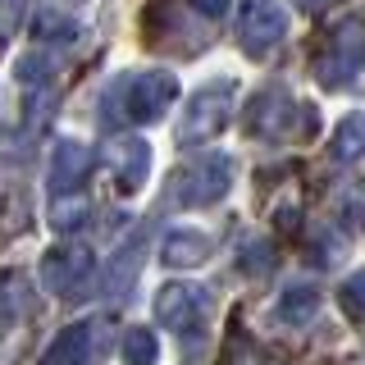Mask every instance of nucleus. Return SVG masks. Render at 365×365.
<instances>
[{"label": "nucleus", "instance_id": "9", "mask_svg": "<svg viewBox=\"0 0 365 365\" xmlns=\"http://www.w3.org/2000/svg\"><path fill=\"white\" fill-rule=\"evenodd\" d=\"M101 165L110 169L114 187L128 197V192H137L146 182V169H151V146H146L142 137H133V133L110 137V142L101 146Z\"/></svg>", "mask_w": 365, "mask_h": 365}, {"label": "nucleus", "instance_id": "13", "mask_svg": "<svg viewBox=\"0 0 365 365\" xmlns=\"http://www.w3.org/2000/svg\"><path fill=\"white\" fill-rule=\"evenodd\" d=\"M142 256H146L142 237H128V242L119 247V256H114V260H110V269H106V292H110V297H123V292H128L133 274L142 269Z\"/></svg>", "mask_w": 365, "mask_h": 365}, {"label": "nucleus", "instance_id": "20", "mask_svg": "<svg viewBox=\"0 0 365 365\" xmlns=\"http://www.w3.org/2000/svg\"><path fill=\"white\" fill-rule=\"evenodd\" d=\"M14 73H19L23 87H41V83H51V78H55V60L46 51H32V55H23V60H19Z\"/></svg>", "mask_w": 365, "mask_h": 365}, {"label": "nucleus", "instance_id": "17", "mask_svg": "<svg viewBox=\"0 0 365 365\" xmlns=\"http://www.w3.org/2000/svg\"><path fill=\"white\" fill-rule=\"evenodd\" d=\"M32 37H37L41 46H64V41L78 37V23L64 19V14H55V9H46V14L32 19Z\"/></svg>", "mask_w": 365, "mask_h": 365}, {"label": "nucleus", "instance_id": "10", "mask_svg": "<svg viewBox=\"0 0 365 365\" xmlns=\"http://www.w3.org/2000/svg\"><path fill=\"white\" fill-rule=\"evenodd\" d=\"M87 169H91V151L73 137L55 142L51 151V197H64V192H83L87 182Z\"/></svg>", "mask_w": 365, "mask_h": 365}, {"label": "nucleus", "instance_id": "21", "mask_svg": "<svg viewBox=\"0 0 365 365\" xmlns=\"http://www.w3.org/2000/svg\"><path fill=\"white\" fill-rule=\"evenodd\" d=\"M338 302H342V311H347L351 319H365V269H361V274H351V279L342 283Z\"/></svg>", "mask_w": 365, "mask_h": 365}, {"label": "nucleus", "instance_id": "15", "mask_svg": "<svg viewBox=\"0 0 365 365\" xmlns=\"http://www.w3.org/2000/svg\"><path fill=\"white\" fill-rule=\"evenodd\" d=\"M319 311V292L315 288H288L274 302V319H283V324H306Z\"/></svg>", "mask_w": 365, "mask_h": 365}, {"label": "nucleus", "instance_id": "5", "mask_svg": "<svg viewBox=\"0 0 365 365\" xmlns=\"http://www.w3.org/2000/svg\"><path fill=\"white\" fill-rule=\"evenodd\" d=\"M233 83L228 78H215V83H205L197 96L187 101V110H182L178 119V146H201L210 142L215 133H224L228 114H233Z\"/></svg>", "mask_w": 365, "mask_h": 365}, {"label": "nucleus", "instance_id": "22", "mask_svg": "<svg viewBox=\"0 0 365 365\" xmlns=\"http://www.w3.org/2000/svg\"><path fill=\"white\" fill-rule=\"evenodd\" d=\"M342 224H347L351 233H361V228H365V182H356V187L342 197Z\"/></svg>", "mask_w": 365, "mask_h": 365}, {"label": "nucleus", "instance_id": "16", "mask_svg": "<svg viewBox=\"0 0 365 365\" xmlns=\"http://www.w3.org/2000/svg\"><path fill=\"white\" fill-rule=\"evenodd\" d=\"M91 215V201L83 192H64V197H51V224L60 228V233H73V228H83Z\"/></svg>", "mask_w": 365, "mask_h": 365}, {"label": "nucleus", "instance_id": "1", "mask_svg": "<svg viewBox=\"0 0 365 365\" xmlns=\"http://www.w3.org/2000/svg\"><path fill=\"white\" fill-rule=\"evenodd\" d=\"M174 96H178V78L165 73V68H151V73L114 78L110 91L101 96V110H106L110 123L142 128V123H155L160 114L174 106Z\"/></svg>", "mask_w": 365, "mask_h": 365}, {"label": "nucleus", "instance_id": "24", "mask_svg": "<svg viewBox=\"0 0 365 365\" xmlns=\"http://www.w3.org/2000/svg\"><path fill=\"white\" fill-rule=\"evenodd\" d=\"M192 9H197L201 19H224L228 14V0H187Z\"/></svg>", "mask_w": 365, "mask_h": 365}, {"label": "nucleus", "instance_id": "3", "mask_svg": "<svg viewBox=\"0 0 365 365\" xmlns=\"http://www.w3.org/2000/svg\"><path fill=\"white\" fill-rule=\"evenodd\" d=\"M315 123H319V114L306 110L288 87H260L247 106V128L256 137H269V142H279V137H306V128H315Z\"/></svg>", "mask_w": 365, "mask_h": 365}, {"label": "nucleus", "instance_id": "19", "mask_svg": "<svg viewBox=\"0 0 365 365\" xmlns=\"http://www.w3.org/2000/svg\"><path fill=\"white\" fill-rule=\"evenodd\" d=\"M274 260H279V251H274V242H260V237H247L242 247H237V265H242L251 279H265V274L274 269Z\"/></svg>", "mask_w": 365, "mask_h": 365}, {"label": "nucleus", "instance_id": "7", "mask_svg": "<svg viewBox=\"0 0 365 365\" xmlns=\"http://www.w3.org/2000/svg\"><path fill=\"white\" fill-rule=\"evenodd\" d=\"M288 37V9L274 5V0H247L237 9V46L251 60H265V55Z\"/></svg>", "mask_w": 365, "mask_h": 365}, {"label": "nucleus", "instance_id": "12", "mask_svg": "<svg viewBox=\"0 0 365 365\" xmlns=\"http://www.w3.org/2000/svg\"><path fill=\"white\" fill-rule=\"evenodd\" d=\"M91 351H96V329L68 324L51 338V347L41 351V365H91Z\"/></svg>", "mask_w": 365, "mask_h": 365}, {"label": "nucleus", "instance_id": "18", "mask_svg": "<svg viewBox=\"0 0 365 365\" xmlns=\"http://www.w3.org/2000/svg\"><path fill=\"white\" fill-rule=\"evenodd\" d=\"M160 361V342L151 329L133 324L128 334H123V365H155Z\"/></svg>", "mask_w": 365, "mask_h": 365}, {"label": "nucleus", "instance_id": "11", "mask_svg": "<svg viewBox=\"0 0 365 365\" xmlns=\"http://www.w3.org/2000/svg\"><path fill=\"white\" fill-rule=\"evenodd\" d=\"M160 260L169 269H197L210 260V237L201 228H169L165 242H160Z\"/></svg>", "mask_w": 365, "mask_h": 365}, {"label": "nucleus", "instance_id": "6", "mask_svg": "<svg viewBox=\"0 0 365 365\" xmlns=\"http://www.w3.org/2000/svg\"><path fill=\"white\" fill-rule=\"evenodd\" d=\"M41 283L55 297H83L96 283V256L83 242H60L41 256Z\"/></svg>", "mask_w": 365, "mask_h": 365}, {"label": "nucleus", "instance_id": "2", "mask_svg": "<svg viewBox=\"0 0 365 365\" xmlns=\"http://www.w3.org/2000/svg\"><path fill=\"white\" fill-rule=\"evenodd\" d=\"M361 68H365V23L342 19L329 28L324 46L315 51V78H319V87L342 91L361 78Z\"/></svg>", "mask_w": 365, "mask_h": 365}, {"label": "nucleus", "instance_id": "23", "mask_svg": "<svg viewBox=\"0 0 365 365\" xmlns=\"http://www.w3.org/2000/svg\"><path fill=\"white\" fill-rule=\"evenodd\" d=\"M23 14H28V0H0V41H9L23 28Z\"/></svg>", "mask_w": 365, "mask_h": 365}, {"label": "nucleus", "instance_id": "8", "mask_svg": "<svg viewBox=\"0 0 365 365\" xmlns=\"http://www.w3.org/2000/svg\"><path fill=\"white\" fill-rule=\"evenodd\" d=\"M155 315L169 334L192 338L205 324V315H210V292L192 288V283H165V288L155 292Z\"/></svg>", "mask_w": 365, "mask_h": 365}, {"label": "nucleus", "instance_id": "14", "mask_svg": "<svg viewBox=\"0 0 365 365\" xmlns=\"http://www.w3.org/2000/svg\"><path fill=\"white\" fill-rule=\"evenodd\" d=\"M329 151H334V160H342V165H351V160L365 155V110H351L342 114L334 142H329Z\"/></svg>", "mask_w": 365, "mask_h": 365}, {"label": "nucleus", "instance_id": "4", "mask_svg": "<svg viewBox=\"0 0 365 365\" xmlns=\"http://www.w3.org/2000/svg\"><path fill=\"white\" fill-rule=\"evenodd\" d=\"M228 187H233V160L224 151H210V155L192 160V165H182L165 197L174 205H215Z\"/></svg>", "mask_w": 365, "mask_h": 365}]
</instances>
